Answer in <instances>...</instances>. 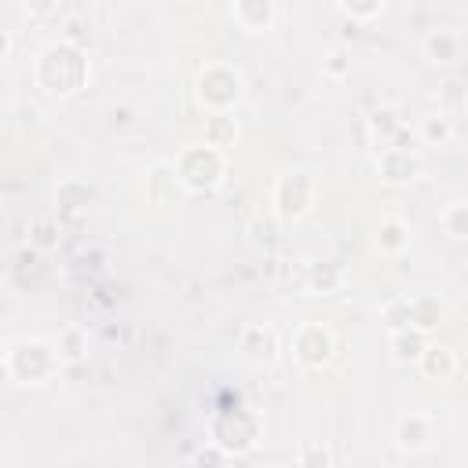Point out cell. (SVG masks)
<instances>
[{
    "label": "cell",
    "instance_id": "1",
    "mask_svg": "<svg viewBox=\"0 0 468 468\" xmlns=\"http://www.w3.org/2000/svg\"><path fill=\"white\" fill-rule=\"evenodd\" d=\"M33 77H37V88H44V95H51V99H69V95H77L80 88H88V77H91L88 51L77 48L73 40L48 44V48L37 55Z\"/></svg>",
    "mask_w": 468,
    "mask_h": 468
},
{
    "label": "cell",
    "instance_id": "2",
    "mask_svg": "<svg viewBox=\"0 0 468 468\" xmlns=\"http://www.w3.org/2000/svg\"><path fill=\"white\" fill-rule=\"evenodd\" d=\"M172 168H176V179L186 194H212L227 179V154L208 146V143H194V146L179 150Z\"/></svg>",
    "mask_w": 468,
    "mask_h": 468
},
{
    "label": "cell",
    "instance_id": "3",
    "mask_svg": "<svg viewBox=\"0 0 468 468\" xmlns=\"http://www.w3.org/2000/svg\"><path fill=\"white\" fill-rule=\"evenodd\" d=\"M4 362L11 369V380H18V384H48L62 369L58 347L51 340H40V336L15 340L4 355Z\"/></svg>",
    "mask_w": 468,
    "mask_h": 468
},
{
    "label": "cell",
    "instance_id": "4",
    "mask_svg": "<svg viewBox=\"0 0 468 468\" xmlns=\"http://www.w3.org/2000/svg\"><path fill=\"white\" fill-rule=\"evenodd\" d=\"M260 417L256 410L249 406H234V410H219L212 420H208V435L212 442L227 453V457H238V453H249L256 442H260Z\"/></svg>",
    "mask_w": 468,
    "mask_h": 468
},
{
    "label": "cell",
    "instance_id": "5",
    "mask_svg": "<svg viewBox=\"0 0 468 468\" xmlns=\"http://www.w3.org/2000/svg\"><path fill=\"white\" fill-rule=\"evenodd\" d=\"M241 91H245V80L234 66L227 62H208L197 80H194V99L208 110V113H230L238 102H241Z\"/></svg>",
    "mask_w": 468,
    "mask_h": 468
},
{
    "label": "cell",
    "instance_id": "6",
    "mask_svg": "<svg viewBox=\"0 0 468 468\" xmlns=\"http://www.w3.org/2000/svg\"><path fill=\"white\" fill-rule=\"evenodd\" d=\"M314 197H318V183L311 172H285L274 183L271 205H274V216L282 223H296L314 208Z\"/></svg>",
    "mask_w": 468,
    "mask_h": 468
},
{
    "label": "cell",
    "instance_id": "7",
    "mask_svg": "<svg viewBox=\"0 0 468 468\" xmlns=\"http://www.w3.org/2000/svg\"><path fill=\"white\" fill-rule=\"evenodd\" d=\"M289 351H292V358H296L300 366L322 369V366L333 358V351H336V336H333V329L322 325V322H303V325L292 333Z\"/></svg>",
    "mask_w": 468,
    "mask_h": 468
},
{
    "label": "cell",
    "instance_id": "8",
    "mask_svg": "<svg viewBox=\"0 0 468 468\" xmlns=\"http://www.w3.org/2000/svg\"><path fill=\"white\" fill-rule=\"evenodd\" d=\"M238 355L249 366H274L282 355V340L271 325H245L238 333Z\"/></svg>",
    "mask_w": 468,
    "mask_h": 468
},
{
    "label": "cell",
    "instance_id": "9",
    "mask_svg": "<svg viewBox=\"0 0 468 468\" xmlns=\"http://www.w3.org/2000/svg\"><path fill=\"white\" fill-rule=\"evenodd\" d=\"M377 172L384 183H410L420 176V157L413 146H380L377 150Z\"/></svg>",
    "mask_w": 468,
    "mask_h": 468
},
{
    "label": "cell",
    "instance_id": "10",
    "mask_svg": "<svg viewBox=\"0 0 468 468\" xmlns=\"http://www.w3.org/2000/svg\"><path fill=\"white\" fill-rule=\"evenodd\" d=\"M420 48H424V58L431 66H457L464 55V37L450 26H435V29H428Z\"/></svg>",
    "mask_w": 468,
    "mask_h": 468
},
{
    "label": "cell",
    "instance_id": "11",
    "mask_svg": "<svg viewBox=\"0 0 468 468\" xmlns=\"http://www.w3.org/2000/svg\"><path fill=\"white\" fill-rule=\"evenodd\" d=\"M435 435H439V424H435L431 413H406V417L399 420L395 442H399V450H406V453H420V450H428V446L435 442Z\"/></svg>",
    "mask_w": 468,
    "mask_h": 468
},
{
    "label": "cell",
    "instance_id": "12",
    "mask_svg": "<svg viewBox=\"0 0 468 468\" xmlns=\"http://www.w3.org/2000/svg\"><path fill=\"white\" fill-rule=\"evenodd\" d=\"M230 15H234L238 29H245V33H267L274 26V18H278V7H274V0H234L230 4Z\"/></svg>",
    "mask_w": 468,
    "mask_h": 468
},
{
    "label": "cell",
    "instance_id": "13",
    "mask_svg": "<svg viewBox=\"0 0 468 468\" xmlns=\"http://www.w3.org/2000/svg\"><path fill=\"white\" fill-rule=\"evenodd\" d=\"M143 190H146V201L150 205H172L176 194L183 190L179 179H176V168L172 161H157L146 168V179H143Z\"/></svg>",
    "mask_w": 468,
    "mask_h": 468
},
{
    "label": "cell",
    "instance_id": "14",
    "mask_svg": "<svg viewBox=\"0 0 468 468\" xmlns=\"http://www.w3.org/2000/svg\"><path fill=\"white\" fill-rule=\"evenodd\" d=\"M95 201V190L80 179H62L55 186V205H58V216H84L88 205Z\"/></svg>",
    "mask_w": 468,
    "mask_h": 468
},
{
    "label": "cell",
    "instance_id": "15",
    "mask_svg": "<svg viewBox=\"0 0 468 468\" xmlns=\"http://www.w3.org/2000/svg\"><path fill=\"white\" fill-rule=\"evenodd\" d=\"M417 366L428 380H453L457 373V355L450 347H439V344H424V351L417 355Z\"/></svg>",
    "mask_w": 468,
    "mask_h": 468
},
{
    "label": "cell",
    "instance_id": "16",
    "mask_svg": "<svg viewBox=\"0 0 468 468\" xmlns=\"http://www.w3.org/2000/svg\"><path fill=\"white\" fill-rule=\"evenodd\" d=\"M428 344V333L413 329V325H399V329H388V351L395 362H417V355L424 351Z\"/></svg>",
    "mask_w": 468,
    "mask_h": 468
},
{
    "label": "cell",
    "instance_id": "17",
    "mask_svg": "<svg viewBox=\"0 0 468 468\" xmlns=\"http://www.w3.org/2000/svg\"><path fill=\"white\" fill-rule=\"evenodd\" d=\"M402 117L391 110V106H380V110H373L369 113V139H373V146L380 150V146H391L399 135H402Z\"/></svg>",
    "mask_w": 468,
    "mask_h": 468
},
{
    "label": "cell",
    "instance_id": "18",
    "mask_svg": "<svg viewBox=\"0 0 468 468\" xmlns=\"http://www.w3.org/2000/svg\"><path fill=\"white\" fill-rule=\"evenodd\" d=\"M442 318H446V307L435 296H410V325L413 329L431 333L442 325Z\"/></svg>",
    "mask_w": 468,
    "mask_h": 468
},
{
    "label": "cell",
    "instance_id": "19",
    "mask_svg": "<svg viewBox=\"0 0 468 468\" xmlns=\"http://www.w3.org/2000/svg\"><path fill=\"white\" fill-rule=\"evenodd\" d=\"M238 121L230 117V113H208V121H205V143L208 146H216V150H230L234 143H238Z\"/></svg>",
    "mask_w": 468,
    "mask_h": 468
},
{
    "label": "cell",
    "instance_id": "20",
    "mask_svg": "<svg viewBox=\"0 0 468 468\" xmlns=\"http://www.w3.org/2000/svg\"><path fill=\"white\" fill-rule=\"evenodd\" d=\"M406 245H410V227L402 223V219H380V227H377V249L384 252V256H399V252H406Z\"/></svg>",
    "mask_w": 468,
    "mask_h": 468
},
{
    "label": "cell",
    "instance_id": "21",
    "mask_svg": "<svg viewBox=\"0 0 468 468\" xmlns=\"http://www.w3.org/2000/svg\"><path fill=\"white\" fill-rule=\"evenodd\" d=\"M453 124H457V121H450L442 110H439V113H428V117L420 121V128H417V139L428 143V146H446V143L453 139Z\"/></svg>",
    "mask_w": 468,
    "mask_h": 468
},
{
    "label": "cell",
    "instance_id": "22",
    "mask_svg": "<svg viewBox=\"0 0 468 468\" xmlns=\"http://www.w3.org/2000/svg\"><path fill=\"white\" fill-rule=\"evenodd\" d=\"M55 347H58L62 366H73V362H80V358H84V351H88V333H84L80 325H66V329L58 333Z\"/></svg>",
    "mask_w": 468,
    "mask_h": 468
},
{
    "label": "cell",
    "instance_id": "23",
    "mask_svg": "<svg viewBox=\"0 0 468 468\" xmlns=\"http://www.w3.org/2000/svg\"><path fill=\"white\" fill-rule=\"evenodd\" d=\"M340 282H344V274H340V267H333V263H314V267L307 271V289L318 292V296L336 292Z\"/></svg>",
    "mask_w": 468,
    "mask_h": 468
},
{
    "label": "cell",
    "instance_id": "24",
    "mask_svg": "<svg viewBox=\"0 0 468 468\" xmlns=\"http://www.w3.org/2000/svg\"><path fill=\"white\" fill-rule=\"evenodd\" d=\"M58 234H62V223H55V219H37L33 230H29V245H33L37 252H51V249L58 245Z\"/></svg>",
    "mask_w": 468,
    "mask_h": 468
},
{
    "label": "cell",
    "instance_id": "25",
    "mask_svg": "<svg viewBox=\"0 0 468 468\" xmlns=\"http://www.w3.org/2000/svg\"><path fill=\"white\" fill-rule=\"evenodd\" d=\"M388 0H336V7L351 18V22H373L384 11Z\"/></svg>",
    "mask_w": 468,
    "mask_h": 468
},
{
    "label": "cell",
    "instance_id": "26",
    "mask_svg": "<svg viewBox=\"0 0 468 468\" xmlns=\"http://www.w3.org/2000/svg\"><path fill=\"white\" fill-rule=\"evenodd\" d=\"M322 73L333 77V80H344L351 73V51L347 48H329L325 58H322Z\"/></svg>",
    "mask_w": 468,
    "mask_h": 468
},
{
    "label": "cell",
    "instance_id": "27",
    "mask_svg": "<svg viewBox=\"0 0 468 468\" xmlns=\"http://www.w3.org/2000/svg\"><path fill=\"white\" fill-rule=\"evenodd\" d=\"M439 223L446 227V234H450V238H464V234H468V223H464V205H461V201H453V205H450V208L439 216Z\"/></svg>",
    "mask_w": 468,
    "mask_h": 468
},
{
    "label": "cell",
    "instance_id": "28",
    "mask_svg": "<svg viewBox=\"0 0 468 468\" xmlns=\"http://www.w3.org/2000/svg\"><path fill=\"white\" fill-rule=\"evenodd\" d=\"M384 322L388 329H399V325H410V296H395L384 303Z\"/></svg>",
    "mask_w": 468,
    "mask_h": 468
},
{
    "label": "cell",
    "instance_id": "29",
    "mask_svg": "<svg viewBox=\"0 0 468 468\" xmlns=\"http://www.w3.org/2000/svg\"><path fill=\"white\" fill-rule=\"evenodd\" d=\"M26 15L33 22H48L58 15V0H26Z\"/></svg>",
    "mask_w": 468,
    "mask_h": 468
},
{
    "label": "cell",
    "instance_id": "30",
    "mask_svg": "<svg viewBox=\"0 0 468 468\" xmlns=\"http://www.w3.org/2000/svg\"><path fill=\"white\" fill-rule=\"evenodd\" d=\"M296 464H329V453H325V446H300L296 450Z\"/></svg>",
    "mask_w": 468,
    "mask_h": 468
},
{
    "label": "cell",
    "instance_id": "31",
    "mask_svg": "<svg viewBox=\"0 0 468 468\" xmlns=\"http://www.w3.org/2000/svg\"><path fill=\"white\" fill-rule=\"evenodd\" d=\"M442 99H446V106H450V110H442V113H446L450 121H457V117H461V84H457V80H453V84H446Z\"/></svg>",
    "mask_w": 468,
    "mask_h": 468
},
{
    "label": "cell",
    "instance_id": "32",
    "mask_svg": "<svg viewBox=\"0 0 468 468\" xmlns=\"http://www.w3.org/2000/svg\"><path fill=\"white\" fill-rule=\"evenodd\" d=\"M190 461H194V464H223V461H227V453L208 439V446H205V450H197Z\"/></svg>",
    "mask_w": 468,
    "mask_h": 468
},
{
    "label": "cell",
    "instance_id": "33",
    "mask_svg": "<svg viewBox=\"0 0 468 468\" xmlns=\"http://www.w3.org/2000/svg\"><path fill=\"white\" fill-rule=\"evenodd\" d=\"M11 48H15L11 33H7V29H0V58H7V55H11Z\"/></svg>",
    "mask_w": 468,
    "mask_h": 468
},
{
    "label": "cell",
    "instance_id": "34",
    "mask_svg": "<svg viewBox=\"0 0 468 468\" xmlns=\"http://www.w3.org/2000/svg\"><path fill=\"white\" fill-rule=\"evenodd\" d=\"M271 230H274V223H271V219H260V216H256V234H260V238H271Z\"/></svg>",
    "mask_w": 468,
    "mask_h": 468
},
{
    "label": "cell",
    "instance_id": "35",
    "mask_svg": "<svg viewBox=\"0 0 468 468\" xmlns=\"http://www.w3.org/2000/svg\"><path fill=\"white\" fill-rule=\"evenodd\" d=\"M4 355H7V344H4V336H0V362H4Z\"/></svg>",
    "mask_w": 468,
    "mask_h": 468
}]
</instances>
